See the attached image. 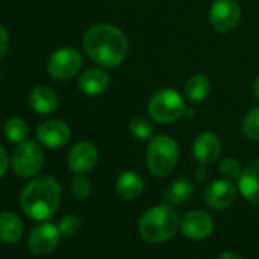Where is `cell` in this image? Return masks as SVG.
Returning <instances> with one entry per match:
<instances>
[{
  "mask_svg": "<svg viewBox=\"0 0 259 259\" xmlns=\"http://www.w3.org/2000/svg\"><path fill=\"white\" fill-rule=\"evenodd\" d=\"M192 194H194V185H192V182L189 179H186V177H180V179L174 180L168 186L163 198H165L166 203L177 204L179 206V204H183V203L189 201L191 197H192Z\"/></svg>",
  "mask_w": 259,
  "mask_h": 259,
  "instance_id": "obj_20",
  "label": "cell"
},
{
  "mask_svg": "<svg viewBox=\"0 0 259 259\" xmlns=\"http://www.w3.org/2000/svg\"><path fill=\"white\" fill-rule=\"evenodd\" d=\"M218 259H242L238 253H235V251H230V250H226V251H223L220 256H218Z\"/></svg>",
  "mask_w": 259,
  "mask_h": 259,
  "instance_id": "obj_30",
  "label": "cell"
},
{
  "mask_svg": "<svg viewBox=\"0 0 259 259\" xmlns=\"http://www.w3.org/2000/svg\"><path fill=\"white\" fill-rule=\"evenodd\" d=\"M72 194L78 198V200H84L90 195V191H92V186H90V182L89 179H85L82 174H78L73 180H72Z\"/></svg>",
  "mask_w": 259,
  "mask_h": 259,
  "instance_id": "obj_27",
  "label": "cell"
},
{
  "mask_svg": "<svg viewBox=\"0 0 259 259\" xmlns=\"http://www.w3.org/2000/svg\"><path fill=\"white\" fill-rule=\"evenodd\" d=\"M70 128L64 120L49 119L38 125L37 128V139L41 145L57 150L64 147L70 141Z\"/></svg>",
  "mask_w": 259,
  "mask_h": 259,
  "instance_id": "obj_10",
  "label": "cell"
},
{
  "mask_svg": "<svg viewBox=\"0 0 259 259\" xmlns=\"http://www.w3.org/2000/svg\"><path fill=\"white\" fill-rule=\"evenodd\" d=\"M186 111L182 95L172 89H162L153 95L148 102V113L153 120L159 123H169L179 120Z\"/></svg>",
  "mask_w": 259,
  "mask_h": 259,
  "instance_id": "obj_5",
  "label": "cell"
},
{
  "mask_svg": "<svg viewBox=\"0 0 259 259\" xmlns=\"http://www.w3.org/2000/svg\"><path fill=\"white\" fill-rule=\"evenodd\" d=\"M116 191L125 200L138 198L144 191V180L133 171H125L116 180Z\"/></svg>",
  "mask_w": 259,
  "mask_h": 259,
  "instance_id": "obj_19",
  "label": "cell"
},
{
  "mask_svg": "<svg viewBox=\"0 0 259 259\" xmlns=\"http://www.w3.org/2000/svg\"><path fill=\"white\" fill-rule=\"evenodd\" d=\"M179 160L177 142L165 135L154 136L147 150V166L156 177H166L172 172Z\"/></svg>",
  "mask_w": 259,
  "mask_h": 259,
  "instance_id": "obj_4",
  "label": "cell"
},
{
  "mask_svg": "<svg viewBox=\"0 0 259 259\" xmlns=\"http://www.w3.org/2000/svg\"><path fill=\"white\" fill-rule=\"evenodd\" d=\"M13 169L17 176L29 179L37 176L45 163V154L38 144L25 141L13 153L11 157Z\"/></svg>",
  "mask_w": 259,
  "mask_h": 259,
  "instance_id": "obj_6",
  "label": "cell"
},
{
  "mask_svg": "<svg viewBox=\"0 0 259 259\" xmlns=\"http://www.w3.org/2000/svg\"><path fill=\"white\" fill-rule=\"evenodd\" d=\"M28 102L31 108L38 114H49L55 111V108L58 107V96L52 89L46 85H37L35 89L31 90Z\"/></svg>",
  "mask_w": 259,
  "mask_h": 259,
  "instance_id": "obj_16",
  "label": "cell"
},
{
  "mask_svg": "<svg viewBox=\"0 0 259 259\" xmlns=\"http://www.w3.org/2000/svg\"><path fill=\"white\" fill-rule=\"evenodd\" d=\"M4 133L8 141L14 144H22L29 135V128L22 117H10L4 125Z\"/></svg>",
  "mask_w": 259,
  "mask_h": 259,
  "instance_id": "obj_22",
  "label": "cell"
},
{
  "mask_svg": "<svg viewBox=\"0 0 259 259\" xmlns=\"http://www.w3.org/2000/svg\"><path fill=\"white\" fill-rule=\"evenodd\" d=\"M81 229V218L75 213H69L63 217L58 223V230L64 236H72L76 235Z\"/></svg>",
  "mask_w": 259,
  "mask_h": 259,
  "instance_id": "obj_25",
  "label": "cell"
},
{
  "mask_svg": "<svg viewBox=\"0 0 259 259\" xmlns=\"http://www.w3.org/2000/svg\"><path fill=\"white\" fill-rule=\"evenodd\" d=\"M82 66V57L75 48H61L55 51L48 63V70L55 79L73 78Z\"/></svg>",
  "mask_w": 259,
  "mask_h": 259,
  "instance_id": "obj_7",
  "label": "cell"
},
{
  "mask_svg": "<svg viewBox=\"0 0 259 259\" xmlns=\"http://www.w3.org/2000/svg\"><path fill=\"white\" fill-rule=\"evenodd\" d=\"M8 166H10V159H8V154L5 151V148L0 145V179L5 176V172L8 171Z\"/></svg>",
  "mask_w": 259,
  "mask_h": 259,
  "instance_id": "obj_29",
  "label": "cell"
},
{
  "mask_svg": "<svg viewBox=\"0 0 259 259\" xmlns=\"http://www.w3.org/2000/svg\"><path fill=\"white\" fill-rule=\"evenodd\" d=\"M241 10L236 0H213L209 10V20L213 29L227 34L238 26Z\"/></svg>",
  "mask_w": 259,
  "mask_h": 259,
  "instance_id": "obj_8",
  "label": "cell"
},
{
  "mask_svg": "<svg viewBox=\"0 0 259 259\" xmlns=\"http://www.w3.org/2000/svg\"><path fill=\"white\" fill-rule=\"evenodd\" d=\"M61 186L49 176L31 180L22 191L20 204L23 212L35 221L49 220L60 206Z\"/></svg>",
  "mask_w": 259,
  "mask_h": 259,
  "instance_id": "obj_2",
  "label": "cell"
},
{
  "mask_svg": "<svg viewBox=\"0 0 259 259\" xmlns=\"http://www.w3.org/2000/svg\"><path fill=\"white\" fill-rule=\"evenodd\" d=\"M210 92V81L207 76L198 73L188 78L185 82V95L191 102H201Z\"/></svg>",
  "mask_w": 259,
  "mask_h": 259,
  "instance_id": "obj_21",
  "label": "cell"
},
{
  "mask_svg": "<svg viewBox=\"0 0 259 259\" xmlns=\"http://www.w3.org/2000/svg\"><path fill=\"white\" fill-rule=\"evenodd\" d=\"M110 82V76L107 72L101 69H89L85 70L79 79H78V87L84 95L95 96L102 93Z\"/></svg>",
  "mask_w": 259,
  "mask_h": 259,
  "instance_id": "obj_18",
  "label": "cell"
},
{
  "mask_svg": "<svg viewBox=\"0 0 259 259\" xmlns=\"http://www.w3.org/2000/svg\"><path fill=\"white\" fill-rule=\"evenodd\" d=\"M180 230L186 238L192 241H201L212 233L213 220L203 210H191L180 221Z\"/></svg>",
  "mask_w": 259,
  "mask_h": 259,
  "instance_id": "obj_11",
  "label": "cell"
},
{
  "mask_svg": "<svg viewBox=\"0 0 259 259\" xmlns=\"http://www.w3.org/2000/svg\"><path fill=\"white\" fill-rule=\"evenodd\" d=\"M220 172L226 177V179H239L241 172H242V166L241 163L233 159V157H226L221 160L220 163Z\"/></svg>",
  "mask_w": 259,
  "mask_h": 259,
  "instance_id": "obj_26",
  "label": "cell"
},
{
  "mask_svg": "<svg viewBox=\"0 0 259 259\" xmlns=\"http://www.w3.org/2000/svg\"><path fill=\"white\" fill-rule=\"evenodd\" d=\"M179 227V215L176 213V210H172L171 206L166 204H159L148 209L139 221L141 236L153 244L169 241L176 235Z\"/></svg>",
  "mask_w": 259,
  "mask_h": 259,
  "instance_id": "obj_3",
  "label": "cell"
},
{
  "mask_svg": "<svg viewBox=\"0 0 259 259\" xmlns=\"http://www.w3.org/2000/svg\"><path fill=\"white\" fill-rule=\"evenodd\" d=\"M253 92H254V95H256V98L259 99V76L254 79V84H253Z\"/></svg>",
  "mask_w": 259,
  "mask_h": 259,
  "instance_id": "obj_31",
  "label": "cell"
},
{
  "mask_svg": "<svg viewBox=\"0 0 259 259\" xmlns=\"http://www.w3.org/2000/svg\"><path fill=\"white\" fill-rule=\"evenodd\" d=\"M242 133L251 141H259V105L245 114L242 120Z\"/></svg>",
  "mask_w": 259,
  "mask_h": 259,
  "instance_id": "obj_24",
  "label": "cell"
},
{
  "mask_svg": "<svg viewBox=\"0 0 259 259\" xmlns=\"http://www.w3.org/2000/svg\"><path fill=\"white\" fill-rule=\"evenodd\" d=\"M238 189L248 203L259 206V159L242 169L238 179Z\"/></svg>",
  "mask_w": 259,
  "mask_h": 259,
  "instance_id": "obj_15",
  "label": "cell"
},
{
  "mask_svg": "<svg viewBox=\"0 0 259 259\" xmlns=\"http://www.w3.org/2000/svg\"><path fill=\"white\" fill-rule=\"evenodd\" d=\"M25 232L22 220L14 212H0V242L16 244Z\"/></svg>",
  "mask_w": 259,
  "mask_h": 259,
  "instance_id": "obj_17",
  "label": "cell"
},
{
  "mask_svg": "<svg viewBox=\"0 0 259 259\" xmlns=\"http://www.w3.org/2000/svg\"><path fill=\"white\" fill-rule=\"evenodd\" d=\"M87 55L102 67H117L126 57L128 43L125 34L108 23L93 25L82 38Z\"/></svg>",
  "mask_w": 259,
  "mask_h": 259,
  "instance_id": "obj_1",
  "label": "cell"
},
{
  "mask_svg": "<svg viewBox=\"0 0 259 259\" xmlns=\"http://www.w3.org/2000/svg\"><path fill=\"white\" fill-rule=\"evenodd\" d=\"M195 177H197V180H204V177H206V172H204V168H201V169H198V171L195 172Z\"/></svg>",
  "mask_w": 259,
  "mask_h": 259,
  "instance_id": "obj_32",
  "label": "cell"
},
{
  "mask_svg": "<svg viewBox=\"0 0 259 259\" xmlns=\"http://www.w3.org/2000/svg\"><path fill=\"white\" fill-rule=\"evenodd\" d=\"M192 153L197 162H200L201 165H210L220 157L221 141L215 133L203 132L195 138L192 145Z\"/></svg>",
  "mask_w": 259,
  "mask_h": 259,
  "instance_id": "obj_14",
  "label": "cell"
},
{
  "mask_svg": "<svg viewBox=\"0 0 259 259\" xmlns=\"http://www.w3.org/2000/svg\"><path fill=\"white\" fill-rule=\"evenodd\" d=\"M236 198V188L229 179L212 182L204 191V201L215 210L227 209Z\"/></svg>",
  "mask_w": 259,
  "mask_h": 259,
  "instance_id": "obj_12",
  "label": "cell"
},
{
  "mask_svg": "<svg viewBox=\"0 0 259 259\" xmlns=\"http://www.w3.org/2000/svg\"><path fill=\"white\" fill-rule=\"evenodd\" d=\"M130 133L139 141H151L154 138V128L145 117H135L130 122Z\"/></svg>",
  "mask_w": 259,
  "mask_h": 259,
  "instance_id": "obj_23",
  "label": "cell"
},
{
  "mask_svg": "<svg viewBox=\"0 0 259 259\" xmlns=\"http://www.w3.org/2000/svg\"><path fill=\"white\" fill-rule=\"evenodd\" d=\"M99 154L93 144L90 142H79L76 144L67 157V163L72 172L75 174H87L90 172L98 163Z\"/></svg>",
  "mask_w": 259,
  "mask_h": 259,
  "instance_id": "obj_13",
  "label": "cell"
},
{
  "mask_svg": "<svg viewBox=\"0 0 259 259\" xmlns=\"http://www.w3.org/2000/svg\"><path fill=\"white\" fill-rule=\"evenodd\" d=\"M60 235L61 233L58 230V226H54L51 223L38 224L31 230L28 236V247L34 254H49L58 245Z\"/></svg>",
  "mask_w": 259,
  "mask_h": 259,
  "instance_id": "obj_9",
  "label": "cell"
},
{
  "mask_svg": "<svg viewBox=\"0 0 259 259\" xmlns=\"http://www.w3.org/2000/svg\"><path fill=\"white\" fill-rule=\"evenodd\" d=\"M10 46V35L4 26H0V60H2Z\"/></svg>",
  "mask_w": 259,
  "mask_h": 259,
  "instance_id": "obj_28",
  "label": "cell"
}]
</instances>
